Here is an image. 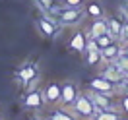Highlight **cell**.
I'll list each match as a JSON object with an SVG mask.
<instances>
[{
	"mask_svg": "<svg viewBox=\"0 0 128 120\" xmlns=\"http://www.w3.org/2000/svg\"><path fill=\"white\" fill-rule=\"evenodd\" d=\"M70 109L80 118H93L95 116V105L89 99L88 93H78V97H76V101H74V105Z\"/></svg>",
	"mask_w": 128,
	"mask_h": 120,
	"instance_id": "6da1fadb",
	"label": "cell"
},
{
	"mask_svg": "<svg viewBox=\"0 0 128 120\" xmlns=\"http://www.w3.org/2000/svg\"><path fill=\"white\" fill-rule=\"evenodd\" d=\"M60 27H62L60 21L56 17H52L50 14H43V16L37 17V29L47 39H54L56 35H58V31H60Z\"/></svg>",
	"mask_w": 128,
	"mask_h": 120,
	"instance_id": "7a4b0ae2",
	"label": "cell"
},
{
	"mask_svg": "<svg viewBox=\"0 0 128 120\" xmlns=\"http://www.w3.org/2000/svg\"><path fill=\"white\" fill-rule=\"evenodd\" d=\"M84 17H86V10H84V6H80V8L64 6L62 12H60V16L56 17V19L60 21V25H76V23H80Z\"/></svg>",
	"mask_w": 128,
	"mask_h": 120,
	"instance_id": "3957f363",
	"label": "cell"
},
{
	"mask_svg": "<svg viewBox=\"0 0 128 120\" xmlns=\"http://www.w3.org/2000/svg\"><path fill=\"white\" fill-rule=\"evenodd\" d=\"M45 95H43V89H27V93L24 95V107L27 111H41L45 107Z\"/></svg>",
	"mask_w": 128,
	"mask_h": 120,
	"instance_id": "277c9868",
	"label": "cell"
},
{
	"mask_svg": "<svg viewBox=\"0 0 128 120\" xmlns=\"http://www.w3.org/2000/svg\"><path fill=\"white\" fill-rule=\"evenodd\" d=\"M43 95H45V103L48 107L60 105V99H62V85H60V81H48L43 87Z\"/></svg>",
	"mask_w": 128,
	"mask_h": 120,
	"instance_id": "5b68a950",
	"label": "cell"
},
{
	"mask_svg": "<svg viewBox=\"0 0 128 120\" xmlns=\"http://www.w3.org/2000/svg\"><path fill=\"white\" fill-rule=\"evenodd\" d=\"M16 78L22 81V85H24L25 89H29V85L39 78V68L35 64H25L16 72Z\"/></svg>",
	"mask_w": 128,
	"mask_h": 120,
	"instance_id": "8992f818",
	"label": "cell"
},
{
	"mask_svg": "<svg viewBox=\"0 0 128 120\" xmlns=\"http://www.w3.org/2000/svg\"><path fill=\"white\" fill-rule=\"evenodd\" d=\"M89 99L95 105V114L99 111H109V109H116V105L112 103V95H105V93H99V91H88Z\"/></svg>",
	"mask_w": 128,
	"mask_h": 120,
	"instance_id": "52a82bcc",
	"label": "cell"
},
{
	"mask_svg": "<svg viewBox=\"0 0 128 120\" xmlns=\"http://www.w3.org/2000/svg\"><path fill=\"white\" fill-rule=\"evenodd\" d=\"M88 85H89V89H91V91H99V93H105V95H114V93H116L114 83H112V81H109L107 78H103L101 74H99V76H95V78H91Z\"/></svg>",
	"mask_w": 128,
	"mask_h": 120,
	"instance_id": "ba28073f",
	"label": "cell"
},
{
	"mask_svg": "<svg viewBox=\"0 0 128 120\" xmlns=\"http://www.w3.org/2000/svg\"><path fill=\"white\" fill-rule=\"evenodd\" d=\"M60 85H62V99H60V105L66 107V109H70L74 105V101H76L78 93H80V89H78V85H76L74 81H70V80L62 81Z\"/></svg>",
	"mask_w": 128,
	"mask_h": 120,
	"instance_id": "9c48e42d",
	"label": "cell"
},
{
	"mask_svg": "<svg viewBox=\"0 0 128 120\" xmlns=\"http://www.w3.org/2000/svg\"><path fill=\"white\" fill-rule=\"evenodd\" d=\"M84 54H86V64L91 66V68H95V66H99L101 62H103V58H101V48L95 45V41H93V39L88 41Z\"/></svg>",
	"mask_w": 128,
	"mask_h": 120,
	"instance_id": "30bf717a",
	"label": "cell"
},
{
	"mask_svg": "<svg viewBox=\"0 0 128 120\" xmlns=\"http://www.w3.org/2000/svg\"><path fill=\"white\" fill-rule=\"evenodd\" d=\"M101 76L107 78L109 81H112L114 85L124 80V72H122V68H120L116 62H109V64H105V68L101 70Z\"/></svg>",
	"mask_w": 128,
	"mask_h": 120,
	"instance_id": "8fae6325",
	"label": "cell"
},
{
	"mask_svg": "<svg viewBox=\"0 0 128 120\" xmlns=\"http://www.w3.org/2000/svg\"><path fill=\"white\" fill-rule=\"evenodd\" d=\"M88 33L86 31H76L70 37V43H68V47H70V50H74V52H78V54H84V50H86V45H88Z\"/></svg>",
	"mask_w": 128,
	"mask_h": 120,
	"instance_id": "7c38bea8",
	"label": "cell"
},
{
	"mask_svg": "<svg viewBox=\"0 0 128 120\" xmlns=\"http://www.w3.org/2000/svg\"><path fill=\"white\" fill-rule=\"evenodd\" d=\"M105 19H107V33H111L112 37L118 41L122 25H124V17L120 16V14H111V16H107Z\"/></svg>",
	"mask_w": 128,
	"mask_h": 120,
	"instance_id": "4fadbf2b",
	"label": "cell"
},
{
	"mask_svg": "<svg viewBox=\"0 0 128 120\" xmlns=\"http://www.w3.org/2000/svg\"><path fill=\"white\" fill-rule=\"evenodd\" d=\"M45 118L47 120H78V116H76L74 112H70L66 107H62V105H54V107L47 112Z\"/></svg>",
	"mask_w": 128,
	"mask_h": 120,
	"instance_id": "5bb4252c",
	"label": "cell"
},
{
	"mask_svg": "<svg viewBox=\"0 0 128 120\" xmlns=\"http://www.w3.org/2000/svg\"><path fill=\"white\" fill-rule=\"evenodd\" d=\"M122 52V43L120 41H112L109 47H105L101 50V58H103V64H109V62H114L116 58Z\"/></svg>",
	"mask_w": 128,
	"mask_h": 120,
	"instance_id": "9a60e30c",
	"label": "cell"
},
{
	"mask_svg": "<svg viewBox=\"0 0 128 120\" xmlns=\"http://www.w3.org/2000/svg\"><path fill=\"white\" fill-rule=\"evenodd\" d=\"M35 4L43 12L50 14L52 17H58L60 12H62V8H64V4H60V0H35Z\"/></svg>",
	"mask_w": 128,
	"mask_h": 120,
	"instance_id": "2e32d148",
	"label": "cell"
},
{
	"mask_svg": "<svg viewBox=\"0 0 128 120\" xmlns=\"http://www.w3.org/2000/svg\"><path fill=\"white\" fill-rule=\"evenodd\" d=\"M84 10H86V16L91 17V19H97V17H105V8L101 2L97 0H89L84 4Z\"/></svg>",
	"mask_w": 128,
	"mask_h": 120,
	"instance_id": "e0dca14e",
	"label": "cell"
},
{
	"mask_svg": "<svg viewBox=\"0 0 128 120\" xmlns=\"http://www.w3.org/2000/svg\"><path fill=\"white\" fill-rule=\"evenodd\" d=\"M105 31H107V19H105V17H97V19H93L91 25H89L88 37L89 39H95V37H99V35H103Z\"/></svg>",
	"mask_w": 128,
	"mask_h": 120,
	"instance_id": "ac0fdd59",
	"label": "cell"
},
{
	"mask_svg": "<svg viewBox=\"0 0 128 120\" xmlns=\"http://www.w3.org/2000/svg\"><path fill=\"white\" fill-rule=\"evenodd\" d=\"M93 120H122V112L118 109H109V111H99L93 116Z\"/></svg>",
	"mask_w": 128,
	"mask_h": 120,
	"instance_id": "d6986e66",
	"label": "cell"
},
{
	"mask_svg": "<svg viewBox=\"0 0 128 120\" xmlns=\"http://www.w3.org/2000/svg\"><path fill=\"white\" fill-rule=\"evenodd\" d=\"M93 41H95V45H97V47H99V48H101V50H103L105 47H109V45H111L112 41H116V39L112 37L111 33H107V31H105L103 35H99V37H95V39H93Z\"/></svg>",
	"mask_w": 128,
	"mask_h": 120,
	"instance_id": "ffe728a7",
	"label": "cell"
},
{
	"mask_svg": "<svg viewBox=\"0 0 128 120\" xmlns=\"http://www.w3.org/2000/svg\"><path fill=\"white\" fill-rule=\"evenodd\" d=\"M118 41L120 43H128V19H124V25H122V31H120Z\"/></svg>",
	"mask_w": 128,
	"mask_h": 120,
	"instance_id": "44dd1931",
	"label": "cell"
},
{
	"mask_svg": "<svg viewBox=\"0 0 128 120\" xmlns=\"http://www.w3.org/2000/svg\"><path fill=\"white\" fill-rule=\"evenodd\" d=\"M64 6H70V8H80L86 4V0H62Z\"/></svg>",
	"mask_w": 128,
	"mask_h": 120,
	"instance_id": "7402d4cb",
	"label": "cell"
},
{
	"mask_svg": "<svg viewBox=\"0 0 128 120\" xmlns=\"http://www.w3.org/2000/svg\"><path fill=\"white\" fill-rule=\"evenodd\" d=\"M120 111L124 112V114H128V93L120 97Z\"/></svg>",
	"mask_w": 128,
	"mask_h": 120,
	"instance_id": "603a6c76",
	"label": "cell"
},
{
	"mask_svg": "<svg viewBox=\"0 0 128 120\" xmlns=\"http://www.w3.org/2000/svg\"><path fill=\"white\" fill-rule=\"evenodd\" d=\"M120 54L128 56V43H122V52H120Z\"/></svg>",
	"mask_w": 128,
	"mask_h": 120,
	"instance_id": "cb8c5ba5",
	"label": "cell"
},
{
	"mask_svg": "<svg viewBox=\"0 0 128 120\" xmlns=\"http://www.w3.org/2000/svg\"><path fill=\"white\" fill-rule=\"evenodd\" d=\"M122 12H124V14H128V0H122Z\"/></svg>",
	"mask_w": 128,
	"mask_h": 120,
	"instance_id": "d4e9b609",
	"label": "cell"
},
{
	"mask_svg": "<svg viewBox=\"0 0 128 120\" xmlns=\"http://www.w3.org/2000/svg\"><path fill=\"white\" fill-rule=\"evenodd\" d=\"M29 120H47V118H39V116H33V118H29Z\"/></svg>",
	"mask_w": 128,
	"mask_h": 120,
	"instance_id": "484cf974",
	"label": "cell"
},
{
	"mask_svg": "<svg viewBox=\"0 0 128 120\" xmlns=\"http://www.w3.org/2000/svg\"><path fill=\"white\" fill-rule=\"evenodd\" d=\"M82 120H93V118H82Z\"/></svg>",
	"mask_w": 128,
	"mask_h": 120,
	"instance_id": "4316f807",
	"label": "cell"
},
{
	"mask_svg": "<svg viewBox=\"0 0 128 120\" xmlns=\"http://www.w3.org/2000/svg\"><path fill=\"white\" fill-rule=\"evenodd\" d=\"M126 93H128V83H126Z\"/></svg>",
	"mask_w": 128,
	"mask_h": 120,
	"instance_id": "83f0119b",
	"label": "cell"
},
{
	"mask_svg": "<svg viewBox=\"0 0 128 120\" xmlns=\"http://www.w3.org/2000/svg\"><path fill=\"white\" fill-rule=\"evenodd\" d=\"M0 120H2V118H0Z\"/></svg>",
	"mask_w": 128,
	"mask_h": 120,
	"instance_id": "f1b7e54d",
	"label": "cell"
}]
</instances>
